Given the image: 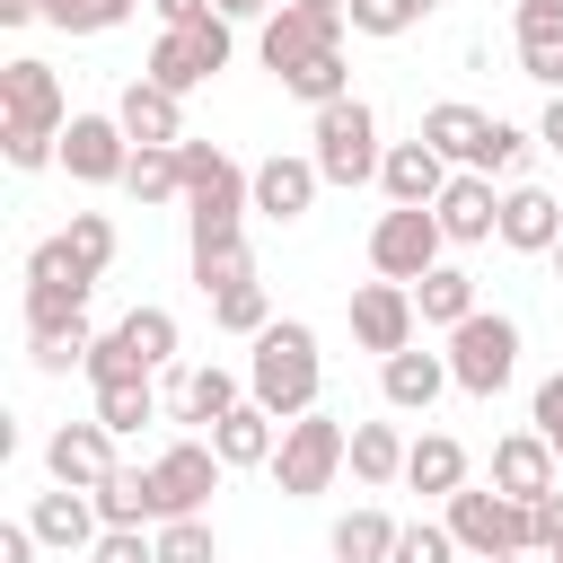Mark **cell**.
I'll list each match as a JSON object with an SVG mask.
<instances>
[{
    "label": "cell",
    "mask_w": 563,
    "mask_h": 563,
    "mask_svg": "<svg viewBox=\"0 0 563 563\" xmlns=\"http://www.w3.org/2000/svg\"><path fill=\"white\" fill-rule=\"evenodd\" d=\"M537 431H545V440H554V457H563V369L537 387Z\"/></svg>",
    "instance_id": "46"
},
{
    "label": "cell",
    "mask_w": 563,
    "mask_h": 563,
    "mask_svg": "<svg viewBox=\"0 0 563 563\" xmlns=\"http://www.w3.org/2000/svg\"><path fill=\"white\" fill-rule=\"evenodd\" d=\"M255 9H264V0H220V18H255Z\"/></svg>",
    "instance_id": "50"
},
{
    "label": "cell",
    "mask_w": 563,
    "mask_h": 563,
    "mask_svg": "<svg viewBox=\"0 0 563 563\" xmlns=\"http://www.w3.org/2000/svg\"><path fill=\"white\" fill-rule=\"evenodd\" d=\"M431 211H440V229H449L457 246H475V238H493V229H501V202H493V176H475V167H466V176H449Z\"/></svg>",
    "instance_id": "15"
},
{
    "label": "cell",
    "mask_w": 563,
    "mask_h": 563,
    "mask_svg": "<svg viewBox=\"0 0 563 563\" xmlns=\"http://www.w3.org/2000/svg\"><path fill=\"white\" fill-rule=\"evenodd\" d=\"M352 475H361V484H396V475H405L396 422H352Z\"/></svg>",
    "instance_id": "32"
},
{
    "label": "cell",
    "mask_w": 563,
    "mask_h": 563,
    "mask_svg": "<svg viewBox=\"0 0 563 563\" xmlns=\"http://www.w3.org/2000/svg\"><path fill=\"white\" fill-rule=\"evenodd\" d=\"M378 387H387V405L396 413H431V396L449 387V361H431V352H387V369H378Z\"/></svg>",
    "instance_id": "21"
},
{
    "label": "cell",
    "mask_w": 563,
    "mask_h": 563,
    "mask_svg": "<svg viewBox=\"0 0 563 563\" xmlns=\"http://www.w3.org/2000/svg\"><path fill=\"white\" fill-rule=\"evenodd\" d=\"M211 317H220L229 334H264V325H273V317H264V282H238V290H220V299H211Z\"/></svg>",
    "instance_id": "39"
},
{
    "label": "cell",
    "mask_w": 563,
    "mask_h": 563,
    "mask_svg": "<svg viewBox=\"0 0 563 563\" xmlns=\"http://www.w3.org/2000/svg\"><path fill=\"white\" fill-rule=\"evenodd\" d=\"M35 545H44V537H35L26 519H9V528H0V563H35Z\"/></svg>",
    "instance_id": "47"
},
{
    "label": "cell",
    "mask_w": 563,
    "mask_h": 563,
    "mask_svg": "<svg viewBox=\"0 0 563 563\" xmlns=\"http://www.w3.org/2000/svg\"><path fill=\"white\" fill-rule=\"evenodd\" d=\"M396 554V519L387 510H343L334 519V563H387Z\"/></svg>",
    "instance_id": "30"
},
{
    "label": "cell",
    "mask_w": 563,
    "mask_h": 563,
    "mask_svg": "<svg viewBox=\"0 0 563 563\" xmlns=\"http://www.w3.org/2000/svg\"><path fill=\"white\" fill-rule=\"evenodd\" d=\"M449 537L475 545L484 563H493V554H528V545H537V501H510L501 484H493V493H466V484H457V493H449Z\"/></svg>",
    "instance_id": "3"
},
{
    "label": "cell",
    "mask_w": 563,
    "mask_h": 563,
    "mask_svg": "<svg viewBox=\"0 0 563 563\" xmlns=\"http://www.w3.org/2000/svg\"><path fill=\"white\" fill-rule=\"evenodd\" d=\"M123 132H132V141H185V106H176V88L132 79V88H123Z\"/></svg>",
    "instance_id": "22"
},
{
    "label": "cell",
    "mask_w": 563,
    "mask_h": 563,
    "mask_svg": "<svg viewBox=\"0 0 563 563\" xmlns=\"http://www.w3.org/2000/svg\"><path fill=\"white\" fill-rule=\"evenodd\" d=\"M44 18H53L62 35H106V26L132 18V0H44Z\"/></svg>",
    "instance_id": "34"
},
{
    "label": "cell",
    "mask_w": 563,
    "mask_h": 563,
    "mask_svg": "<svg viewBox=\"0 0 563 563\" xmlns=\"http://www.w3.org/2000/svg\"><path fill=\"white\" fill-rule=\"evenodd\" d=\"M211 9H220V0H158V18H167V26H194V18H211Z\"/></svg>",
    "instance_id": "48"
},
{
    "label": "cell",
    "mask_w": 563,
    "mask_h": 563,
    "mask_svg": "<svg viewBox=\"0 0 563 563\" xmlns=\"http://www.w3.org/2000/svg\"><path fill=\"white\" fill-rule=\"evenodd\" d=\"M334 35H343V9H299V0H290L282 18H264V70H273V79H299L308 62L343 53Z\"/></svg>",
    "instance_id": "9"
},
{
    "label": "cell",
    "mask_w": 563,
    "mask_h": 563,
    "mask_svg": "<svg viewBox=\"0 0 563 563\" xmlns=\"http://www.w3.org/2000/svg\"><path fill=\"white\" fill-rule=\"evenodd\" d=\"M150 545H158V563H211V554H220V545H211V528H202V510H194V519H167Z\"/></svg>",
    "instance_id": "38"
},
{
    "label": "cell",
    "mask_w": 563,
    "mask_h": 563,
    "mask_svg": "<svg viewBox=\"0 0 563 563\" xmlns=\"http://www.w3.org/2000/svg\"><path fill=\"white\" fill-rule=\"evenodd\" d=\"M62 167H70L79 185L132 176V132H123V114H70V123H62Z\"/></svg>",
    "instance_id": "10"
},
{
    "label": "cell",
    "mask_w": 563,
    "mask_h": 563,
    "mask_svg": "<svg viewBox=\"0 0 563 563\" xmlns=\"http://www.w3.org/2000/svg\"><path fill=\"white\" fill-rule=\"evenodd\" d=\"M510 369H519V325L510 317H466V325H449V378L466 387V396H501L510 387Z\"/></svg>",
    "instance_id": "6"
},
{
    "label": "cell",
    "mask_w": 563,
    "mask_h": 563,
    "mask_svg": "<svg viewBox=\"0 0 563 563\" xmlns=\"http://www.w3.org/2000/svg\"><path fill=\"white\" fill-rule=\"evenodd\" d=\"M440 238H449V229H440L431 202H396V211L369 229V264H378L387 282H422V273L440 264Z\"/></svg>",
    "instance_id": "8"
},
{
    "label": "cell",
    "mask_w": 563,
    "mask_h": 563,
    "mask_svg": "<svg viewBox=\"0 0 563 563\" xmlns=\"http://www.w3.org/2000/svg\"><path fill=\"white\" fill-rule=\"evenodd\" d=\"M62 325H88V299H70V290H44V282H26V334H62Z\"/></svg>",
    "instance_id": "35"
},
{
    "label": "cell",
    "mask_w": 563,
    "mask_h": 563,
    "mask_svg": "<svg viewBox=\"0 0 563 563\" xmlns=\"http://www.w3.org/2000/svg\"><path fill=\"white\" fill-rule=\"evenodd\" d=\"M519 167H528V132L493 114V132H484V150H475V176H519Z\"/></svg>",
    "instance_id": "36"
},
{
    "label": "cell",
    "mask_w": 563,
    "mask_h": 563,
    "mask_svg": "<svg viewBox=\"0 0 563 563\" xmlns=\"http://www.w3.org/2000/svg\"><path fill=\"white\" fill-rule=\"evenodd\" d=\"M123 343H132V352L158 369V361L176 352V317H167V308H132V317H123Z\"/></svg>",
    "instance_id": "37"
},
{
    "label": "cell",
    "mask_w": 563,
    "mask_h": 563,
    "mask_svg": "<svg viewBox=\"0 0 563 563\" xmlns=\"http://www.w3.org/2000/svg\"><path fill=\"white\" fill-rule=\"evenodd\" d=\"M413 290H396V282H361L352 290V334L369 343V352H405L413 343Z\"/></svg>",
    "instance_id": "12"
},
{
    "label": "cell",
    "mask_w": 563,
    "mask_h": 563,
    "mask_svg": "<svg viewBox=\"0 0 563 563\" xmlns=\"http://www.w3.org/2000/svg\"><path fill=\"white\" fill-rule=\"evenodd\" d=\"M229 405H238V378H229L220 361H211V369H185V378H176V422H220Z\"/></svg>",
    "instance_id": "31"
},
{
    "label": "cell",
    "mask_w": 563,
    "mask_h": 563,
    "mask_svg": "<svg viewBox=\"0 0 563 563\" xmlns=\"http://www.w3.org/2000/svg\"><path fill=\"white\" fill-rule=\"evenodd\" d=\"M493 484H501L510 501H554V440H545V431H510V440L493 449Z\"/></svg>",
    "instance_id": "14"
},
{
    "label": "cell",
    "mask_w": 563,
    "mask_h": 563,
    "mask_svg": "<svg viewBox=\"0 0 563 563\" xmlns=\"http://www.w3.org/2000/svg\"><path fill=\"white\" fill-rule=\"evenodd\" d=\"M378 185H387L396 202H440V185H449V158H440L431 141H396V150H387V167H378Z\"/></svg>",
    "instance_id": "19"
},
{
    "label": "cell",
    "mask_w": 563,
    "mask_h": 563,
    "mask_svg": "<svg viewBox=\"0 0 563 563\" xmlns=\"http://www.w3.org/2000/svg\"><path fill=\"white\" fill-rule=\"evenodd\" d=\"M88 378H97V387H114V378H150V361H141V352L123 343V325H114L106 343H88Z\"/></svg>",
    "instance_id": "40"
},
{
    "label": "cell",
    "mask_w": 563,
    "mask_h": 563,
    "mask_svg": "<svg viewBox=\"0 0 563 563\" xmlns=\"http://www.w3.org/2000/svg\"><path fill=\"white\" fill-rule=\"evenodd\" d=\"M493 563H519V554H493Z\"/></svg>",
    "instance_id": "53"
},
{
    "label": "cell",
    "mask_w": 563,
    "mask_h": 563,
    "mask_svg": "<svg viewBox=\"0 0 563 563\" xmlns=\"http://www.w3.org/2000/svg\"><path fill=\"white\" fill-rule=\"evenodd\" d=\"M449 554H457L449 528H396V554L387 563H449Z\"/></svg>",
    "instance_id": "44"
},
{
    "label": "cell",
    "mask_w": 563,
    "mask_h": 563,
    "mask_svg": "<svg viewBox=\"0 0 563 563\" xmlns=\"http://www.w3.org/2000/svg\"><path fill=\"white\" fill-rule=\"evenodd\" d=\"M405 484H413V493H457V484H466V449H457L449 431H422V440L405 449Z\"/></svg>",
    "instance_id": "24"
},
{
    "label": "cell",
    "mask_w": 563,
    "mask_h": 563,
    "mask_svg": "<svg viewBox=\"0 0 563 563\" xmlns=\"http://www.w3.org/2000/svg\"><path fill=\"white\" fill-rule=\"evenodd\" d=\"M88 325H62V334H35V369H88Z\"/></svg>",
    "instance_id": "43"
},
{
    "label": "cell",
    "mask_w": 563,
    "mask_h": 563,
    "mask_svg": "<svg viewBox=\"0 0 563 563\" xmlns=\"http://www.w3.org/2000/svg\"><path fill=\"white\" fill-rule=\"evenodd\" d=\"M413 308H422L431 325H466V317H475V282H466L457 264H431V273L413 282Z\"/></svg>",
    "instance_id": "29"
},
{
    "label": "cell",
    "mask_w": 563,
    "mask_h": 563,
    "mask_svg": "<svg viewBox=\"0 0 563 563\" xmlns=\"http://www.w3.org/2000/svg\"><path fill=\"white\" fill-rule=\"evenodd\" d=\"M211 70H229V18L211 9V18H194V26H167L158 44H150V70L141 79H158V88H202Z\"/></svg>",
    "instance_id": "7"
},
{
    "label": "cell",
    "mask_w": 563,
    "mask_h": 563,
    "mask_svg": "<svg viewBox=\"0 0 563 563\" xmlns=\"http://www.w3.org/2000/svg\"><path fill=\"white\" fill-rule=\"evenodd\" d=\"M484 132H493V114H475V106H457V97L422 114V141H431L440 158H466V167H475V150H484Z\"/></svg>",
    "instance_id": "26"
},
{
    "label": "cell",
    "mask_w": 563,
    "mask_h": 563,
    "mask_svg": "<svg viewBox=\"0 0 563 563\" xmlns=\"http://www.w3.org/2000/svg\"><path fill=\"white\" fill-rule=\"evenodd\" d=\"M44 466H53V484L97 493V484L114 475V431H106V422H62V431H53V449H44Z\"/></svg>",
    "instance_id": "13"
},
{
    "label": "cell",
    "mask_w": 563,
    "mask_h": 563,
    "mask_svg": "<svg viewBox=\"0 0 563 563\" xmlns=\"http://www.w3.org/2000/svg\"><path fill=\"white\" fill-rule=\"evenodd\" d=\"M0 106H9V167H44L53 150H62V79L35 62V53H18L9 70H0Z\"/></svg>",
    "instance_id": "1"
},
{
    "label": "cell",
    "mask_w": 563,
    "mask_h": 563,
    "mask_svg": "<svg viewBox=\"0 0 563 563\" xmlns=\"http://www.w3.org/2000/svg\"><path fill=\"white\" fill-rule=\"evenodd\" d=\"M387 158H378V114L361 106V97H334V106H317V176L325 185H361V176H378Z\"/></svg>",
    "instance_id": "5"
},
{
    "label": "cell",
    "mask_w": 563,
    "mask_h": 563,
    "mask_svg": "<svg viewBox=\"0 0 563 563\" xmlns=\"http://www.w3.org/2000/svg\"><path fill=\"white\" fill-rule=\"evenodd\" d=\"M26 282H44V290H70V299H88L97 290V264L70 246V238H44L35 255H26Z\"/></svg>",
    "instance_id": "28"
},
{
    "label": "cell",
    "mask_w": 563,
    "mask_h": 563,
    "mask_svg": "<svg viewBox=\"0 0 563 563\" xmlns=\"http://www.w3.org/2000/svg\"><path fill=\"white\" fill-rule=\"evenodd\" d=\"M220 449H202V440H176L150 475H158V519H194L202 501H211V484H220Z\"/></svg>",
    "instance_id": "11"
},
{
    "label": "cell",
    "mask_w": 563,
    "mask_h": 563,
    "mask_svg": "<svg viewBox=\"0 0 563 563\" xmlns=\"http://www.w3.org/2000/svg\"><path fill=\"white\" fill-rule=\"evenodd\" d=\"M317 185H325L317 158H264V167H255V211H264V220H299Z\"/></svg>",
    "instance_id": "20"
},
{
    "label": "cell",
    "mask_w": 563,
    "mask_h": 563,
    "mask_svg": "<svg viewBox=\"0 0 563 563\" xmlns=\"http://www.w3.org/2000/svg\"><path fill=\"white\" fill-rule=\"evenodd\" d=\"M519 62L537 88H563V0H519Z\"/></svg>",
    "instance_id": "18"
},
{
    "label": "cell",
    "mask_w": 563,
    "mask_h": 563,
    "mask_svg": "<svg viewBox=\"0 0 563 563\" xmlns=\"http://www.w3.org/2000/svg\"><path fill=\"white\" fill-rule=\"evenodd\" d=\"M97 501L79 493V484H62V493H35V510H26V528L44 537V545H62V554H79V545H97Z\"/></svg>",
    "instance_id": "16"
},
{
    "label": "cell",
    "mask_w": 563,
    "mask_h": 563,
    "mask_svg": "<svg viewBox=\"0 0 563 563\" xmlns=\"http://www.w3.org/2000/svg\"><path fill=\"white\" fill-rule=\"evenodd\" d=\"M299 9H352V0H299Z\"/></svg>",
    "instance_id": "51"
},
{
    "label": "cell",
    "mask_w": 563,
    "mask_h": 563,
    "mask_svg": "<svg viewBox=\"0 0 563 563\" xmlns=\"http://www.w3.org/2000/svg\"><path fill=\"white\" fill-rule=\"evenodd\" d=\"M537 141H545V150H563V88H554V106H545V123H537Z\"/></svg>",
    "instance_id": "49"
},
{
    "label": "cell",
    "mask_w": 563,
    "mask_h": 563,
    "mask_svg": "<svg viewBox=\"0 0 563 563\" xmlns=\"http://www.w3.org/2000/svg\"><path fill=\"white\" fill-rule=\"evenodd\" d=\"M334 466H352V431H343L334 413H317V405H308V413L282 431L273 475H282V493H299V501H308V493H325V484H334Z\"/></svg>",
    "instance_id": "4"
},
{
    "label": "cell",
    "mask_w": 563,
    "mask_h": 563,
    "mask_svg": "<svg viewBox=\"0 0 563 563\" xmlns=\"http://www.w3.org/2000/svg\"><path fill=\"white\" fill-rule=\"evenodd\" d=\"M246 387H255V405H264V413L299 422V413L317 405V334H308L299 317L264 325V334H255V369H246Z\"/></svg>",
    "instance_id": "2"
},
{
    "label": "cell",
    "mask_w": 563,
    "mask_h": 563,
    "mask_svg": "<svg viewBox=\"0 0 563 563\" xmlns=\"http://www.w3.org/2000/svg\"><path fill=\"white\" fill-rule=\"evenodd\" d=\"M141 202H176L185 194V150L176 141H132V176H123Z\"/></svg>",
    "instance_id": "27"
},
{
    "label": "cell",
    "mask_w": 563,
    "mask_h": 563,
    "mask_svg": "<svg viewBox=\"0 0 563 563\" xmlns=\"http://www.w3.org/2000/svg\"><path fill=\"white\" fill-rule=\"evenodd\" d=\"M88 563H158V545H141V528H106L88 545Z\"/></svg>",
    "instance_id": "45"
},
{
    "label": "cell",
    "mask_w": 563,
    "mask_h": 563,
    "mask_svg": "<svg viewBox=\"0 0 563 563\" xmlns=\"http://www.w3.org/2000/svg\"><path fill=\"white\" fill-rule=\"evenodd\" d=\"M282 88H290V97H308V106H334V97H352V88H343V53L308 62V70H299V79H282Z\"/></svg>",
    "instance_id": "42"
},
{
    "label": "cell",
    "mask_w": 563,
    "mask_h": 563,
    "mask_svg": "<svg viewBox=\"0 0 563 563\" xmlns=\"http://www.w3.org/2000/svg\"><path fill=\"white\" fill-rule=\"evenodd\" d=\"M554 264H563V238H554Z\"/></svg>",
    "instance_id": "54"
},
{
    "label": "cell",
    "mask_w": 563,
    "mask_h": 563,
    "mask_svg": "<svg viewBox=\"0 0 563 563\" xmlns=\"http://www.w3.org/2000/svg\"><path fill=\"white\" fill-rule=\"evenodd\" d=\"M150 413H158L150 378H114V387H97V422H106V431H141Z\"/></svg>",
    "instance_id": "33"
},
{
    "label": "cell",
    "mask_w": 563,
    "mask_h": 563,
    "mask_svg": "<svg viewBox=\"0 0 563 563\" xmlns=\"http://www.w3.org/2000/svg\"><path fill=\"white\" fill-rule=\"evenodd\" d=\"M97 510H106V528H141V519H158V475H150V466H114V475L97 484Z\"/></svg>",
    "instance_id": "25"
},
{
    "label": "cell",
    "mask_w": 563,
    "mask_h": 563,
    "mask_svg": "<svg viewBox=\"0 0 563 563\" xmlns=\"http://www.w3.org/2000/svg\"><path fill=\"white\" fill-rule=\"evenodd\" d=\"M554 563H563V554H554Z\"/></svg>",
    "instance_id": "55"
},
{
    "label": "cell",
    "mask_w": 563,
    "mask_h": 563,
    "mask_svg": "<svg viewBox=\"0 0 563 563\" xmlns=\"http://www.w3.org/2000/svg\"><path fill=\"white\" fill-rule=\"evenodd\" d=\"M545 554H563V519H554V545H545Z\"/></svg>",
    "instance_id": "52"
},
{
    "label": "cell",
    "mask_w": 563,
    "mask_h": 563,
    "mask_svg": "<svg viewBox=\"0 0 563 563\" xmlns=\"http://www.w3.org/2000/svg\"><path fill=\"white\" fill-rule=\"evenodd\" d=\"M273 422H282V413H264V405H229V413L211 422V449H220L229 466H264V457H273Z\"/></svg>",
    "instance_id": "23"
},
{
    "label": "cell",
    "mask_w": 563,
    "mask_h": 563,
    "mask_svg": "<svg viewBox=\"0 0 563 563\" xmlns=\"http://www.w3.org/2000/svg\"><path fill=\"white\" fill-rule=\"evenodd\" d=\"M554 238H563V202H554V194H537V185L501 194V246H519V255H554Z\"/></svg>",
    "instance_id": "17"
},
{
    "label": "cell",
    "mask_w": 563,
    "mask_h": 563,
    "mask_svg": "<svg viewBox=\"0 0 563 563\" xmlns=\"http://www.w3.org/2000/svg\"><path fill=\"white\" fill-rule=\"evenodd\" d=\"M343 18H352V35H405L422 18V0H352Z\"/></svg>",
    "instance_id": "41"
}]
</instances>
